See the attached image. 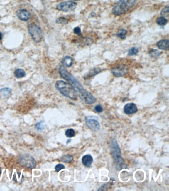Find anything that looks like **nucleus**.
<instances>
[{
    "mask_svg": "<svg viewBox=\"0 0 169 191\" xmlns=\"http://www.w3.org/2000/svg\"><path fill=\"white\" fill-rule=\"evenodd\" d=\"M161 15L163 17H168L169 15V7L168 6H165L161 12Z\"/></svg>",
    "mask_w": 169,
    "mask_h": 191,
    "instance_id": "22",
    "label": "nucleus"
},
{
    "mask_svg": "<svg viewBox=\"0 0 169 191\" xmlns=\"http://www.w3.org/2000/svg\"><path fill=\"white\" fill-rule=\"evenodd\" d=\"M77 5V4L75 2L71 1L61 2L58 4L57 6V9L60 11L67 12L74 10L76 8Z\"/></svg>",
    "mask_w": 169,
    "mask_h": 191,
    "instance_id": "7",
    "label": "nucleus"
},
{
    "mask_svg": "<svg viewBox=\"0 0 169 191\" xmlns=\"http://www.w3.org/2000/svg\"><path fill=\"white\" fill-rule=\"evenodd\" d=\"M0 19H1V16H0Z\"/></svg>",
    "mask_w": 169,
    "mask_h": 191,
    "instance_id": "33",
    "label": "nucleus"
},
{
    "mask_svg": "<svg viewBox=\"0 0 169 191\" xmlns=\"http://www.w3.org/2000/svg\"><path fill=\"white\" fill-rule=\"evenodd\" d=\"M65 168V166L62 164H58L55 167V170L56 172H59L62 169Z\"/></svg>",
    "mask_w": 169,
    "mask_h": 191,
    "instance_id": "27",
    "label": "nucleus"
},
{
    "mask_svg": "<svg viewBox=\"0 0 169 191\" xmlns=\"http://www.w3.org/2000/svg\"><path fill=\"white\" fill-rule=\"evenodd\" d=\"M137 106L134 103H128L124 106V112L127 114H133L137 112Z\"/></svg>",
    "mask_w": 169,
    "mask_h": 191,
    "instance_id": "11",
    "label": "nucleus"
},
{
    "mask_svg": "<svg viewBox=\"0 0 169 191\" xmlns=\"http://www.w3.org/2000/svg\"><path fill=\"white\" fill-rule=\"evenodd\" d=\"M73 32L77 35H81V29L79 27H76L73 29Z\"/></svg>",
    "mask_w": 169,
    "mask_h": 191,
    "instance_id": "28",
    "label": "nucleus"
},
{
    "mask_svg": "<svg viewBox=\"0 0 169 191\" xmlns=\"http://www.w3.org/2000/svg\"><path fill=\"white\" fill-rule=\"evenodd\" d=\"M20 164L27 168H34L36 166V162L32 156L28 154H23L19 158Z\"/></svg>",
    "mask_w": 169,
    "mask_h": 191,
    "instance_id": "6",
    "label": "nucleus"
},
{
    "mask_svg": "<svg viewBox=\"0 0 169 191\" xmlns=\"http://www.w3.org/2000/svg\"><path fill=\"white\" fill-rule=\"evenodd\" d=\"M111 151L115 162V166L119 170L126 168V165L121 156V152L116 139L112 140Z\"/></svg>",
    "mask_w": 169,
    "mask_h": 191,
    "instance_id": "2",
    "label": "nucleus"
},
{
    "mask_svg": "<svg viewBox=\"0 0 169 191\" xmlns=\"http://www.w3.org/2000/svg\"><path fill=\"white\" fill-rule=\"evenodd\" d=\"M95 110L96 112H102V111H103V108H102V106H100V105H97L95 107Z\"/></svg>",
    "mask_w": 169,
    "mask_h": 191,
    "instance_id": "29",
    "label": "nucleus"
},
{
    "mask_svg": "<svg viewBox=\"0 0 169 191\" xmlns=\"http://www.w3.org/2000/svg\"><path fill=\"white\" fill-rule=\"evenodd\" d=\"M62 63L64 65V66L68 67H70L73 64V58L71 57L70 56H65L62 60Z\"/></svg>",
    "mask_w": 169,
    "mask_h": 191,
    "instance_id": "15",
    "label": "nucleus"
},
{
    "mask_svg": "<svg viewBox=\"0 0 169 191\" xmlns=\"http://www.w3.org/2000/svg\"><path fill=\"white\" fill-rule=\"evenodd\" d=\"M45 121H41L35 125V128L39 130H42L45 129Z\"/></svg>",
    "mask_w": 169,
    "mask_h": 191,
    "instance_id": "21",
    "label": "nucleus"
},
{
    "mask_svg": "<svg viewBox=\"0 0 169 191\" xmlns=\"http://www.w3.org/2000/svg\"><path fill=\"white\" fill-rule=\"evenodd\" d=\"M56 23L60 24H67L68 21L65 18L61 17L56 19Z\"/></svg>",
    "mask_w": 169,
    "mask_h": 191,
    "instance_id": "26",
    "label": "nucleus"
},
{
    "mask_svg": "<svg viewBox=\"0 0 169 191\" xmlns=\"http://www.w3.org/2000/svg\"><path fill=\"white\" fill-rule=\"evenodd\" d=\"M16 15L21 21H27L31 18V14L28 11L24 9L19 10L17 11Z\"/></svg>",
    "mask_w": 169,
    "mask_h": 191,
    "instance_id": "12",
    "label": "nucleus"
},
{
    "mask_svg": "<svg viewBox=\"0 0 169 191\" xmlns=\"http://www.w3.org/2000/svg\"><path fill=\"white\" fill-rule=\"evenodd\" d=\"M127 34V31L124 29H121L116 34L117 36L120 37V39H124L126 37V34Z\"/></svg>",
    "mask_w": 169,
    "mask_h": 191,
    "instance_id": "19",
    "label": "nucleus"
},
{
    "mask_svg": "<svg viewBox=\"0 0 169 191\" xmlns=\"http://www.w3.org/2000/svg\"><path fill=\"white\" fill-rule=\"evenodd\" d=\"M14 74L17 78H21L26 76V73L23 69L18 68L14 71Z\"/></svg>",
    "mask_w": 169,
    "mask_h": 191,
    "instance_id": "16",
    "label": "nucleus"
},
{
    "mask_svg": "<svg viewBox=\"0 0 169 191\" xmlns=\"http://www.w3.org/2000/svg\"><path fill=\"white\" fill-rule=\"evenodd\" d=\"M70 141H71V140H70V139L69 140V141H67V143H69V142H70Z\"/></svg>",
    "mask_w": 169,
    "mask_h": 191,
    "instance_id": "31",
    "label": "nucleus"
},
{
    "mask_svg": "<svg viewBox=\"0 0 169 191\" xmlns=\"http://www.w3.org/2000/svg\"><path fill=\"white\" fill-rule=\"evenodd\" d=\"M128 68L124 65H120L113 68L112 73L116 77H121L128 72Z\"/></svg>",
    "mask_w": 169,
    "mask_h": 191,
    "instance_id": "9",
    "label": "nucleus"
},
{
    "mask_svg": "<svg viewBox=\"0 0 169 191\" xmlns=\"http://www.w3.org/2000/svg\"><path fill=\"white\" fill-rule=\"evenodd\" d=\"M169 40L163 39L160 40L157 44V46L158 48L162 50H167L169 49Z\"/></svg>",
    "mask_w": 169,
    "mask_h": 191,
    "instance_id": "13",
    "label": "nucleus"
},
{
    "mask_svg": "<svg viewBox=\"0 0 169 191\" xmlns=\"http://www.w3.org/2000/svg\"><path fill=\"white\" fill-rule=\"evenodd\" d=\"M28 31L34 41L40 42L43 37V33L40 27L34 24H30L28 26Z\"/></svg>",
    "mask_w": 169,
    "mask_h": 191,
    "instance_id": "5",
    "label": "nucleus"
},
{
    "mask_svg": "<svg viewBox=\"0 0 169 191\" xmlns=\"http://www.w3.org/2000/svg\"><path fill=\"white\" fill-rule=\"evenodd\" d=\"M59 72L62 77L69 82V83L75 89L78 94L84 89L80 82L77 80L75 77L68 72V71L64 66L60 67Z\"/></svg>",
    "mask_w": 169,
    "mask_h": 191,
    "instance_id": "4",
    "label": "nucleus"
},
{
    "mask_svg": "<svg viewBox=\"0 0 169 191\" xmlns=\"http://www.w3.org/2000/svg\"><path fill=\"white\" fill-rule=\"evenodd\" d=\"M137 0H120L114 6L112 12L115 16H121L129 11L137 3Z\"/></svg>",
    "mask_w": 169,
    "mask_h": 191,
    "instance_id": "1",
    "label": "nucleus"
},
{
    "mask_svg": "<svg viewBox=\"0 0 169 191\" xmlns=\"http://www.w3.org/2000/svg\"><path fill=\"white\" fill-rule=\"evenodd\" d=\"M85 123L88 127L93 131H97L100 129L99 122L95 119H92V117H86Z\"/></svg>",
    "mask_w": 169,
    "mask_h": 191,
    "instance_id": "10",
    "label": "nucleus"
},
{
    "mask_svg": "<svg viewBox=\"0 0 169 191\" xmlns=\"http://www.w3.org/2000/svg\"><path fill=\"white\" fill-rule=\"evenodd\" d=\"M73 156L70 155H64L60 158V160L65 163H70L73 160Z\"/></svg>",
    "mask_w": 169,
    "mask_h": 191,
    "instance_id": "17",
    "label": "nucleus"
},
{
    "mask_svg": "<svg viewBox=\"0 0 169 191\" xmlns=\"http://www.w3.org/2000/svg\"><path fill=\"white\" fill-rule=\"evenodd\" d=\"M82 101L87 104H91L96 101V99L90 92L83 89L81 92L78 93Z\"/></svg>",
    "mask_w": 169,
    "mask_h": 191,
    "instance_id": "8",
    "label": "nucleus"
},
{
    "mask_svg": "<svg viewBox=\"0 0 169 191\" xmlns=\"http://www.w3.org/2000/svg\"><path fill=\"white\" fill-rule=\"evenodd\" d=\"M93 158L90 155H85L84 156H83L82 158V162L85 166H89L91 165V164L92 163Z\"/></svg>",
    "mask_w": 169,
    "mask_h": 191,
    "instance_id": "14",
    "label": "nucleus"
},
{
    "mask_svg": "<svg viewBox=\"0 0 169 191\" xmlns=\"http://www.w3.org/2000/svg\"><path fill=\"white\" fill-rule=\"evenodd\" d=\"M56 87L65 96L72 100H75L77 97L78 93L75 89L70 84L64 81H57L56 83Z\"/></svg>",
    "mask_w": 169,
    "mask_h": 191,
    "instance_id": "3",
    "label": "nucleus"
},
{
    "mask_svg": "<svg viewBox=\"0 0 169 191\" xmlns=\"http://www.w3.org/2000/svg\"><path fill=\"white\" fill-rule=\"evenodd\" d=\"M75 135V132L73 129H69L65 132V135L69 138L74 137Z\"/></svg>",
    "mask_w": 169,
    "mask_h": 191,
    "instance_id": "25",
    "label": "nucleus"
},
{
    "mask_svg": "<svg viewBox=\"0 0 169 191\" xmlns=\"http://www.w3.org/2000/svg\"><path fill=\"white\" fill-rule=\"evenodd\" d=\"M156 23L159 26H164L167 24L168 21L165 17L161 16L157 19Z\"/></svg>",
    "mask_w": 169,
    "mask_h": 191,
    "instance_id": "18",
    "label": "nucleus"
},
{
    "mask_svg": "<svg viewBox=\"0 0 169 191\" xmlns=\"http://www.w3.org/2000/svg\"><path fill=\"white\" fill-rule=\"evenodd\" d=\"M149 54L150 56L153 57H157L161 55V52L156 49H150L149 52Z\"/></svg>",
    "mask_w": 169,
    "mask_h": 191,
    "instance_id": "20",
    "label": "nucleus"
},
{
    "mask_svg": "<svg viewBox=\"0 0 169 191\" xmlns=\"http://www.w3.org/2000/svg\"><path fill=\"white\" fill-rule=\"evenodd\" d=\"M138 49L137 47H131L130 48L128 52V55H130V56H132V55H134L137 54L138 52Z\"/></svg>",
    "mask_w": 169,
    "mask_h": 191,
    "instance_id": "23",
    "label": "nucleus"
},
{
    "mask_svg": "<svg viewBox=\"0 0 169 191\" xmlns=\"http://www.w3.org/2000/svg\"><path fill=\"white\" fill-rule=\"evenodd\" d=\"M72 1H80V0H72Z\"/></svg>",
    "mask_w": 169,
    "mask_h": 191,
    "instance_id": "32",
    "label": "nucleus"
},
{
    "mask_svg": "<svg viewBox=\"0 0 169 191\" xmlns=\"http://www.w3.org/2000/svg\"><path fill=\"white\" fill-rule=\"evenodd\" d=\"M2 37H3V34H2V33L0 32V40H1L2 39Z\"/></svg>",
    "mask_w": 169,
    "mask_h": 191,
    "instance_id": "30",
    "label": "nucleus"
},
{
    "mask_svg": "<svg viewBox=\"0 0 169 191\" xmlns=\"http://www.w3.org/2000/svg\"><path fill=\"white\" fill-rule=\"evenodd\" d=\"M11 89L9 88H4L0 89V92L2 93L4 96L10 94L11 93Z\"/></svg>",
    "mask_w": 169,
    "mask_h": 191,
    "instance_id": "24",
    "label": "nucleus"
}]
</instances>
